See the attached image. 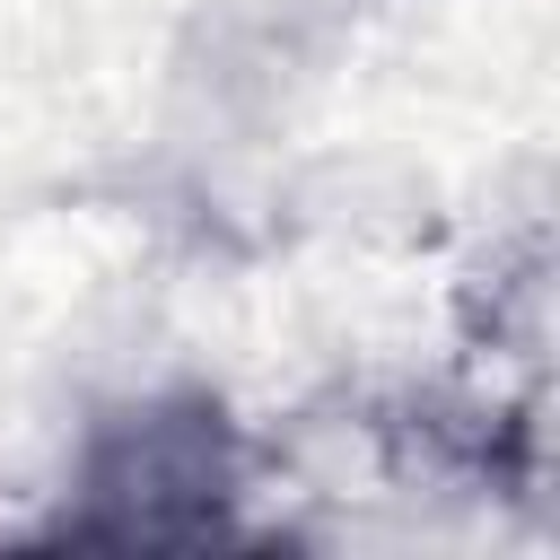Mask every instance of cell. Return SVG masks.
Instances as JSON below:
<instances>
[{"mask_svg":"<svg viewBox=\"0 0 560 560\" xmlns=\"http://www.w3.org/2000/svg\"><path fill=\"white\" fill-rule=\"evenodd\" d=\"M245 429L219 394L166 385L140 402H105L79 438L70 464V508L52 542H96V551H192V542H236V499H245Z\"/></svg>","mask_w":560,"mask_h":560,"instance_id":"obj_1","label":"cell"}]
</instances>
